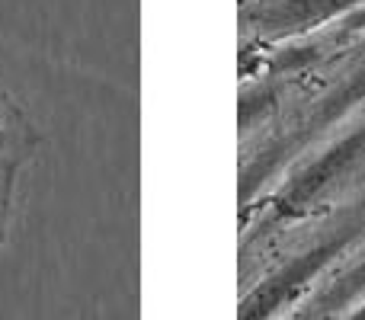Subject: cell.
<instances>
[{"label":"cell","instance_id":"6da1fadb","mask_svg":"<svg viewBox=\"0 0 365 320\" xmlns=\"http://www.w3.org/2000/svg\"><path fill=\"white\" fill-rule=\"evenodd\" d=\"M353 202H365V109L311 145L253 205L240 208V263L292 227Z\"/></svg>","mask_w":365,"mask_h":320},{"label":"cell","instance_id":"7a4b0ae2","mask_svg":"<svg viewBox=\"0 0 365 320\" xmlns=\"http://www.w3.org/2000/svg\"><path fill=\"white\" fill-rule=\"evenodd\" d=\"M365 234V202L298 224L276 237L253 259L240 263V276L250 272L244 285L237 320H279L302 304L340 257Z\"/></svg>","mask_w":365,"mask_h":320},{"label":"cell","instance_id":"277c9868","mask_svg":"<svg viewBox=\"0 0 365 320\" xmlns=\"http://www.w3.org/2000/svg\"><path fill=\"white\" fill-rule=\"evenodd\" d=\"M38 148H42V135L36 122L26 115V109L10 90L0 87V160H16L29 167Z\"/></svg>","mask_w":365,"mask_h":320},{"label":"cell","instance_id":"3957f363","mask_svg":"<svg viewBox=\"0 0 365 320\" xmlns=\"http://www.w3.org/2000/svg\"><path fill=\"white\" fill-rule=\"evenodd\" d=\"M362 6L365 0H240V51L302 42Z\"/></svg>","mask_w":365,"mask_h":320},{"label":"cell","instance_id":"5b68a950","mask_svg":"<svg viewBox=\"0 0 365 320\" xmlns=\"http://www.w3.org/2000/svg\"><path fill=\"white\" fill-rule=\"evenodd\" d=\"M23 173V163L16 160H0V250L10 234V218H13V195H16V180Z\"/></svg>","mask_w":365,"mask_h":320},{"label":"cell","instance_id":"8992f818","mask_svg":"<svg viewBox=\"0 0 365 320\" xmlns=\"http://www.w3.org/2000/svg\"><path fill=\"white\" fill-rule=\"evenodd\" d=\"M336 320H365V301H359L353 311H346V314L336 317Z\"/></svg>","mask_w":365,"mask_h":320}]
</instances>
